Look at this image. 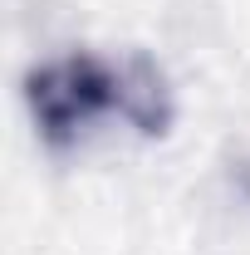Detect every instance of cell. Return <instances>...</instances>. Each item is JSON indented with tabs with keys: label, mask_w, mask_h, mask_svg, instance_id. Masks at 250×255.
Listing matches in <instances>:
<instances>
[{
	"label": "cell",
	"mask_w": 250,
	"mask_h": 255,
	"mask_svg": "<svg viewBox=\"0 0 250 255\" xmlns=\"http://www.w3.org/2000/svg\"><path fill=\"white\" fill-rule=\"evenodd\" d=\"M30 108L49 142H84L108 132V123L152 132L162 128V84L132 64H108L94 54H69L30 74Z\"/></svg>",
	"instance_id": "cell-1"
}]
</instances>
